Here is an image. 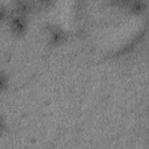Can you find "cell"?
Segmentation results:
<instances>
[{"label": "cell", "mask_w": 149, "mask_h": 149, "mask_svg": "<svg viewBox=\"0 0 149 149\" xmlns=\"http://www.w3.org/2000/svg\"><path fill=\"white\" fill-rule=\"evenodd\" d=\"M7 26L13 35L22 36L26 34V31L28 29V17L12 12L7 20Z\"/></svg>", "instance_id": "6da1fadb"}, {"label": "cell", "mask_w": 149, "mask_h": 149, "mask_svg": "<svg viewBox=\"0 0 149 149\" xmlns=\"http://www.w3.org/2000/svg\"><path fill=\"white\" fill-rule=\"evenodd\" d=\"M45 31L48 37V44L50 47H58L66 40V31L57 23H47Z\"/></svg>", "instance_id": "7a4b0ae2"}, {"label": "cell", "mask_w": 149, "mask_h": 149, "mask_svg": "<svg viewBox=\"0 0 149 149\" xmlns=\"http://www.w3.org/2000/svg\"><path fill=\"white\" fill-rule=\"evenodd\" d=\"M112 5H116L125 10H127L130 14L134 15H141L148 12L149 9V2L146 0H127V1H115L112 2Z\"/></svg>", "instance_id": "3957f363"}, {"label": "cell", "mask_w": 149, "mask_h": 149, "mask_svg": "<svg viewBox=\"0 0 149 149\" xmlns=\"http://www.w3.org/2000/svg\"><path fill=\"white\" fill-rule=\"evenodd\" d=\"M10 9H12V12L24 15L27 17L30 14L38 12L37 6H36V1H30V0H15L12 2Z\"/></svg>", "instance_id": "277c9868"}, {"label": "cell", "mask_w": 149, "mask_h": 149, "mask_svg": "<svg viewBox=\"0 0 149 149\" xmlns=\"http://www.w3.org/2000/svg\"><path fill=\"white\" fill-rule=\"evenodd\" d=\"M12 13V9L9 6H7L6 3L1 2L0 3V21L1 22H7L9 15Z\"/></svg>", "instance_id": "5b68a950"}, {"label": "cell", "mask_w": 149, "mask_h": 149, "mask_svg": "<svg viewBox=\"0 0 149 149\" xmlns=\"http://www.w3.org/2000/svg\"><path fill=\"white\" fill-rule=\"evenodd\" d=\"M9 87V76L5 70L0 71V90L1 92H5Z\"/></svg>", "instance_id": "8992f818"}, {"label": "cell", "mask_w": 149, "mask_h": 149, "mask_svg": "<svg viewBox=\"0 0 149 149\" xmlns=\"http://www.w3.org/2000/svg\"><path fill=\"white\" fill-rule=\"evenodd\" d=\"M52 5H54V1H51V0H38V1H36L37 10L48 9V8H49V7H51Z\"/></svg>", "instance_id": "52a82bcc"}, {"label": "cell", "mask_w": 149, "mask_h": 149, "mask_svg": "<svg viewBox=\"0 0 149 149\" xmlns=\"http://www.w3.org/2000/svg\"><path fill=\"white\" fill-rule=\"evenodd\" d=\"M0 129H1V132L3 133V132H6V129H7V127H6V121L3 120V118L1 116V120H0Z\"/></svg>", "instance_id": "ba28073f"}, {"label": "cell", "mask_w": 149, "mask_h": 149, "mask_svg": "<svg viewBox=\"0 0 149 149\" xmlns=\"http://www.w3.org/2000/svg\"><path fill=\"white\" fill-rule=\"evenodd\" d=\"M147 111H148V113H149V104H148V107H147Z\"/></svg>", "instance_id": "9c48e42d"}]
</instances>
